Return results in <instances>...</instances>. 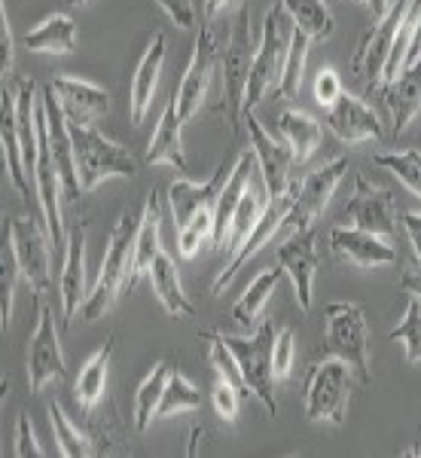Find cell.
I'll list each match as a JSON object with an SVG mask.
<instances>
[{"mask_svg": "<svg viewBox=\"0 0 421 458\" xmlns=\"http://www.w3.org/2000/svg\"><path fill=\"white\" fill-rule=\"evenodd\" d=\"M144 211L125 208L116 220V226L110 229V242L105 250V260H101L98 278H95L92 291L80 309L83 321H98L101 315L110 312V306L116 302V297L125 291V278L131 269V254H135V242H138V229Z\"/></svg>", "mask_w": 421, "mask_h": 458, "instance_id": "cell-1", "label": "cell"}, {"mask_svg": "<svg viewBox=\"0 0 421 458\" xmlns=\"http://www.w3.org/2000/svg\"><path fill=\"white\" fill-rule=\"evenodd\" d=\"M293 19L287 16L284 4L272 6L265 13L263 21V34H260V47L254 53V64H250V77H248V92H245V114H250L272 89L281 86V77H284V64H287V53H290V40H293ZM241 114V116H245Z\"/></svg>", "mask_w": 421, "mask_h": 458, "instance_id": "cell-2", "label": "cell"}, {"mask_svg": "<svg viewBox=\"0 0 421 458\" xmlns=\"http://www.w3.org/2000/svg\"><path fill=\"white\" fill-rule=\"evenodd\" d=\"M254 43H250V10L245 4L239 6L229 31L226 49L220 55V73H223V101H220V114L226 116L232 135L241 131V114H245V92L250 64H254Z\"/></svg>", "mask_w": 421, "mask_h": 458, "instance_id": "cell-3", "label": "cell"}, {"mask_svg": "<svg viewBox=\"0 0 421 458\" xmlns=\"http://www.w3.org/2000/svg\"><path fill=\"white\" fill-rule=\"evenodd\" d=\"M68 125H71L73 159H77L83 193H92L95 187H101L110 177H135L138 162L125 147L105 138L95 125H73V123Z\"/></svg>", "mask_w": 421, "mask_h": 458, "instance_id": "cell-4", "label": "cell"}, {"mask_svg": "<svg viewBox=\"0 0 421 458\" xmlns=\"http://www.w3.org/2000/svg\"><path fill=\"white\" fill-rule=\"evenodd\" d=\"M324 358H339L351 367L360 382H369L366 318L358 302H330L324 309Z\"/></svg>", "mask_w": 421, "mask_h": 458, "instance_id": "cell-5", "label": "cell"}, {"mask_svg": "<svg viewBox=\"0 0 421 458\" xmlns=\"http://www.w3.org/2000/svg\"><path fill=\"white\" fill-rule=\"evenodd\" d=\"M354 370L339 358L317 360L306 382V419L308 422H330L336 428L345 425L351 397Z\"/></svg>", "mask_w": 421, "mask_h": 458, "instance_id": "cell-6", "label": "cell"}, {"mask_svg": "<svg viewBox=\"0 0 421 458\" xmlns=\"http://www.w3.org/2000/svg\"><path fill=\"white\" fill-rule=\"evenodd\" d=\"M275 324L263 321L254 330V336H223V343L232 349L235 360L245 376L250 394H257L269 416H278L275 401V370H272V349H275Z\"/></svg>", "mask_w": 421, "mask_h": 458, "instance_id": "cell-7", "label": "cell"}, {"mask_svg": "<svg viewBox=\"0 0 421 458\" xmlns=\"http://www.w3.org/2000/svg\"><path fill=\"white\" fill-rule=\"evenodd\" d=\"M409 6H412V0H394L385 16L375 19V25L360 37L358 49H354V58H351V73L364 83L366 92H373V89L385 80L391 47H394L397 28H400L403 16L409 13Z\"/></svg>", "mask_w": 421, "mask_h": 458, "instance_id": "cell-8", "label": "cell"}, {"mask_svg": "<svg viewBox=\"0 0 421 458\" xmlns=\"http://www.w3.org/2000/svg\"><path fill=\"white\" fill-rule=\"evenodd\" d=\"M349 172V159L339 157L330 165L317 168L306 177L302 183H293V196H290V208H287L284 217V233H297V229L315 226V220L321 217L324 208H327L330 196L336 193L339 181Z\"/></svg>", "mask_w": 421, "mask_h": 458, "instance_id": "cell-9", "label": "cell"}, {"mask_svg": "<svg viewBox=\"0 0 421 458\" xmlns=\"http://www.w3.org/2000/svg\"><path fill=\"white\" fill-rule=\"evenodd\" d=\"M241 123L248 125V135H250V150L257 157V168L263 174L265 183V193L269 199H281V196H290L293 183H290V165H293V150L287 147V141H278L275 135L263 129V123L250 114L241 116Z\"/></svg>", "mask_w": 421, "mask_h": 458, "instance_id": "cell-10", "label": "cell"}, {"mask_svg": "<svg viewBox=\"0 0 421 458\" xmlns=\"http://www.w3.org/2000/svg\"><path fill=\"white\" fill-rule=\"evenodd\" d=\"M217 37H214V25H202L196 43H193V55H189L187 73H183L177 92V110H181V120L189 123L196 116V110L202 107L205 95H208L211 86V73L214 64H217Z\"/></svg>", "mask_w": 421, "mask_h": 458, "instance_id": "cell-11", "label": "cell"}, {"mask_svg": "<svg viewBox=\"0 0 421 458\" xmlns=\"http://www.w3.org/2000/svg\"><path fill=\"white\" fill-rule=\"evenodd\" d=\"M10 245L19 260L21 278L31 284L34 297L40 300L53 287V278H49V245H46V235H43V226L31 217L13 220Z\"/></svg>", "mask_w": 421, "mask_h": 458, "instance_id": "cell-12", "label": "cell"}, {"mask_svg": "<svg viewBox=\"0 0 421 458\" xmlns=\"http://www.w3.org/2000/svg\"><path fill=\"white\" fill-rule=\"evenodd\" d=\"M278 266L293 282L299 309L308 315L312 312V291H315V276H317V229L306 226V229L290 233V239L278 248Z\"/></svg>", "mask_w": 421, "mask_h": 458, "instance_id": "cell-13", "label": "cell"}, {"mask_svg": "<svg viewBox=\"0 0 421 458\" xmlns=\"http://www.w3.org/2000/svg\"><path fill=\"white\" fill-rule=\"evenodd\" d=\"M49 379H68V364H64V352L62 343H58L53 309L43 306L40 318H37V330L31 334V349H28V386H31V394L40 391Z\"/></svg>", "mask_w": 421, "mask_h": 458, "instance_id": "cell-14", "label": "cell"}, {"mask_svg": "<svg viewBox=\"0 0 421 458\" xmlns=\"http://www.w3.org/2000/svg\"><path fill=\"white\" fill-rule=\"evenodd\" d=\"M43 114H46V129H49V147H53V157L58 165V177H62V190L64 199L77 202L80 193H83V183H80V172H77V159H73V138H71V125L68 116H64L62 105H58L55 86H43Z\"/></svg>", "mask_w": 421, "mask_h": 458, "instance_id": "cell-15", "label": "cell"}, {"mask_svg": "<svg viewBox=\"0 0 421 458\" xmlns=\"http://www.w3.org/2000/svg\"><path fill=\"white\" fill-rule=\"evenodd\" d=\"M345 217L351 226L375 233L382 239H394V199L385 187L369 183L364 174L354 177V193L345 205Z\"/></svg>", "mask_w": 421, "mask_h": 458, "instance_id": "cell-16", "label": "cell"}, {"mask_svg": "<svg viewBox=\"0 0 421 458\" xmlns=\"http://www.w3.org/2000/svg\"><path fill=\"white\" fill-rule=\"evenodd\" d=\"M290 196H293V190H290ZM290 196L269 199V205H265V211H263V217H260V224H257V229L248 235L245 245H241L232 257H229L226 266L220 269V276L214 278V284H211L214 297H220V293H223L226 287L232 284V278L239 276L241 266H245L263 245H269V242L275 239V233H281V226H284V217H287V208H290Z\"/></svg>", "mask_w": 421, "mask_h": 458, "instance_id": "cell-17", "label": "cell"}, {"mask_svg": "<svg viewBox=\"0 0 421 458\" xmlns=\"http://www.w3.org/2000/svg\"><path fill=\"white\" fill-rule=\"evenodd\" d=\"M330 250L342 260H349L360 269H379V266L397 263V250L388 239L358 226H333L330 229Z\"/></svg>", "mask_w": 421, "mask_h": 458, "instance_id": "cell-18", "label": "cell"}, {"mask_svg": "<svg viewBox=\"0 0 421 458\" xmlns=\"http://www.w3.org/2000/svg\"><path fill=\"white\" fill-rule=\"evenodd\" d=\"M327 125L330 131L345 144H360V141H382V123L373 114V107L364 98L354 95H339L333 105L327 107Z\"/></svg>", "mask_w": 421, "mask_h": 458, "instance_id": "cell-19", "label": "cell"}, {"mask_svg": "<svg viewBox=\"0 0 421 458\" xmlns=\"http://www.w3.org/2000/svg\"><path fill=\"white\" fill-rule=\"evenodd\" d=\"M86 220H77L64 242V269H62V315L64 324H73L83 302L88 297L86 291Z\"/></svg>", "mask_w": 421, "mask_h": 458, "instance_id": "cell-20", "label": "cell"}, {"mask_svg": "<svg viewBox=\"0 0 421 458\" xmlns=\"http://www.w3.org/2000/svg\"><path fill=\"white\" fill-rule=\"evenodd\" d=\"M229 174H232V165L223 159L217 165V172L211 174V181H205V183L174 181L172 187H168V205H172L177 229H181L183 224H189L198 211L214 208V205H217V199H220V193H223Z\"/></svg>", "mask_w": 421, "mask_h": 458, "instance_id": "cell-21", "label": "cell"}, {"mask_svg": "<svg viewBox=\"0 0 421 458\" xmlns=\"http://www.w3.org/2000/svg\"><path fill=\"white\" fill-rule=\"evenodd\" d=\"M53 86H55L58 105H62L68 123H73V125H95V123H101L107 116L110 95L101 86L86 83V80H73V77H58Z\"/></svg>", "mask_w": 421, "mask_h": 458, "instance_id": "cell-22", "label": "cell"}, {"mask_svg": "<svg viewBox=\"0 0 421 458\" xmlns=\"http://www.w3.org/2000/svg\"><path fill=\"white\" fill-rule=\"evenodd\" d=\"M0 144H4V165L10 174L13 190L28 199L31 196V174L25 168V153H21V138H19V116H16V92L4 86L0 92Z\"/></svg>", "mask_w": 421, "mask_h": 458, "instance_id": "cell-23", "label": "cell"}, {"mask_svg": "<svg viewBox=\"0 0 421 458\" xmlns=\"http://www.w3.org/2000/svg\"><path fill=\"white\" fill-rule=\"evenodd\" d=\"M183 120L177 110V92H172L165 110L159 116V125L147 147V165H172L177 172H187V150H183Z\"/></svg>", "mask_w": 421, "mask_h": 458, "instance_id": "cell-24", "label": "cell"}, {"mask_svg": "<svg viewBox=\"0 0 421 458\" xmlns=\"http://www.w3.org/2000/svg\"><path fill=\"white\" fill-rule=\"evenodd\" d=\"M165 64V37L153 34V40L147 43L144 55L138 62V71L131 77V92H129V110H131V123L140 125L147 116V110L153 105V95L159 86V73Z\"/></svg>", "mask_w": 421, "mask_h": 458, "instance_id": "cell-25", "label": "cell"}, {"mask_svg": "<svg viewBox=\"0 0 421 458\" xmlns=\"http://www.w3.org/2000/svg\"><path fill=\"white\" fill-rule=\"evenodd\" d=\"M382 98H385L391 116V135L400 138L421 110V58L416 64H409V68H403V73L394 83L385 86Z\"/></svg>", "mask_w": 421, "mask_h": 458, "instance_id": "cell-26", "label": "cell"}, {"mask_svg": "<svg viewBox=\"0 0 421 458\" xmlns=\"http://www.w3.org/2000/svg\"><path fill=\"white\" fill-rule=\"evenodd\" d=\"M257 172V157L254 150L239 153V159L232 162V174H229L223 193H220L217 205H214V248H223L229 239V226H232V214L239 208L241 196H245L250 177Z\"/></svg>", "mask_w": 421, "mask_h": 458, "instance_id": "cell-27", "label": "cell"}, {"mask_svg": "<svg viewBox=\"0 0 421 458\" xmlns=\"http://www.w3.org/2000/svg\"><path fill=\"white\" fill-rule=\"evenodd\" d=\"M144 217H140L138 229V242H135V254H131V269L125 278V287H135L140 276H150V266L162 250V208H159V196L156 190H150L144 199Z\"/></svg>", "mask_w": 421, "mask_h": 458, "instance_id": "cell-28", "label": "cell"}, {"mask_svg": "<svg viewBox=\"0 0 421 458\" xmlns=\"http://www.w3.org/2000/svg\"><path fill=\"white\" fill-rule=\"evenodd\" d=\"M150 284H153V293L159 297V302L165 306L168 315L174 318H193L196 315V306L189 302L187 291H183L181 284V276H177V263L174 257L168 254L165 248L159 250V257L153 260L150 266Z\"/></svg>", "mask_w": 421, "mask_h": 458, "instance_id": "cell-29", "label": "cell"}, {"mask_svg": "<svg viewBox=\"0 0 421 458\" xmlns=\"http://www.w3.org/2000/svg\"><path fill=\"white\" fill-rule=\"evenodd\" d=\"M278 131L287 141V147L293 150V165H306L308 159L317 153L321 147V123L315 116H308L306 110H284L278 116Z\"/></svg>", "mask_w": 421, "mask_h": 458, "instance_id": "cell-30", "label": "cell"}, {"mask_svg": "<svg viewBox=\"0 0 421 458\" xmlns=\"http://www.w3.org/2000/svg\"><path fill=\"white\" fill-rule=\"evenodd\" d=\"M265 205H269V193H265L263 174H260V168H257L254 177H250V183H248V190H245V196H241L239 208H235V214H232V226H229L226 248L232 250V254L245 245L248 235L257 229V224H260V217L265 211Z\"/></svg>", "mask_w": 421, "mask_h": 458, "instance_id": "cell-31", "label": "cell"}, {"mask_svg": "<svg viewBox=\"0 0 421 458\" xmlns=\"http://www.w3.org/2000/svg\"><path fill=\"white\" fill-rule=\"evenodd\" d=\"M114 336H107V343L101 345L92 358L80 367L77 382H73V391H77V403L83 406L86 412L95 410V403L105 397L107 391V370H110V358H114Z\"/></svg>", "mask_w": 421, "mask_h": 458, "instance_id": "cell-32", "label": "cell"}, {"mask_svg": "<svg viewBox=\"0 0 421 458\" xmlns=\"http://www.w3.org/2000/svg\"><path fill=\"white\" fill-rule=\"evenodd\" d=\"M31 53H43V55H68L73 53V43H77V25H73L71 16L58 13V16L43 19L34 31H28L21 37Z\"/></svg>", "mask_w": 421, "mask_h": 458, "instance_id": "cell-33", "label": "cell"}, {"mask_svg": "<svg viewBox=\"0 0 421 458\" xmlns=\"http://www.w3.org/2000/svg\"><path fill=\"white\" fill-rule=\"evenodd\" d=\"M281 276H284V269H281V266H275V269H263L260 276L250 282L248 291L241 293V300L232 306V318L239 321L241 330L260 327V324H257V318H260V312L265 309V302L272 300V293H275Z\"/></svg>", "mask_w": 421, "mask_h": 458, "instance_id": "cell-34", "label": "cell"}, {"mask_svg": "<svg viewBox=\"0 0 421 458\" xmlns=\"http://www.w3.org/2000/svg\"><path fill=\"white\" fill-rule=\"evenodd\" d=\"M172 373H174L172 364H168V360H159V364L153 367V373L147 376L144 382H140V388H138V394H135V428H138L140 434H144L147 428H150L153 419H156L162 394H165Z\"/></svg>", "mask_w": 421, "mask_h": 458, "instance_id": "cell-35", "label": "cell"}, {"mask_svg": "<svg viewBox=\"0 0 421 458\" xmlns=\"http://www.w3.org/2000/svg\"><path fill=\"white\" fill-rule=\"evenodd\" d=\"M287 16L293 19L297 31H302L308 40H327L333 34V16L327 10V0H281Z\"/></svg>", "mask_w": 421, "mask_h": 458, "instance_id": "cell-36", "label": "cell"}, {"mask_svg": "<svg viewBox=\"0 0 421 458\" xmlns=\"http://www.w3.org/2000/svg\"><path fill=\"white\" fill-rule=\"evenodd\" d=\"M202 339L208 343V360L214 367V373H217V379H226L229 386H235L241 391V394H250L248 386H245V376H241V367L239 360H235L232 349L223 343V334H214V330H205Z\"/></svg>", "mask_w": 421, "mask_h": 458, "instance_id": "cell-37", "label": "cell"}, {"mask_svg": "<svg viewBox=\"0 0 421 458\" xmlns=\"http://www.w3.org/2000/svg\"><path fill=\"white\" fill-rule=\"evenodd\" d=\"M198 406H202V391H198L183 373H172L165 394H162L156 419L177 416V412H189V410H198Z\"/></svg>", "mask_w": 421, "mask_h": 458, "instance_id": "cell-38", "label": "cell"}, {"mask_svg": "<svg viewBox=\"0 0 421 458\" xmlns=\"http://www.w3.org/2000/svg\"><path fill=\"white\" fill-rule=\"evenodd\" d=\"M391 343H400L406 349V360L409 364H421V297L412 293L409 306H406L403 321L391 330Z\"/></svg>", "mask_w": 421, "mask_h": 458, "instance_id": "cell-39", "label": "cell"}, {"mask_svg": "<svg viewBox=\"0 0 421 458\" xmlns=\"http://www.w3.org/2000/svg\"><path fill=\"white\" fill-rule=\"evenodd\" d=\"M49 416H53V431H55V440H58V453H62L64 458H86V455H92L88 437L71 422L68 416H64V410L55 401L49 403Z\"/></svg>", "mask_w": 421, "mask_h": 458, "instance_id": "cell-40", "label": "cell"}, {"mask_svg": "<svg viewBox=\"0 0 421 458\" xmlns=\"http://www.w3.org/2000/svg\"><path fill=\"white\" fill-rule=\"evenodd\" d=\"M214 242V208L198 211L189 224H183L177 229V254L183 260H193L198 254V248Z\"/></svg>", "mask_w": 421, "mask_h": 458, "instance_id": "cell-41", "label": "cell"}, {"mask_svg": "<svg viewBox=\"0 0 421 458\" xmlns=\"http://www.w3.org/2000/svg\"><path fill=\"white\" fill-rule=\"evenodd\" d=\"M308 40L302 31H293V40H290V53H287V64H284V77H281V86H278V95L281 98H293L302 86V73H306V58H308Z\"/></svg>", "mask_w": 421, "mask_h": 458, "instance_id": "cell-42", "label": "cell"}, {"mask_svg": "<svg viewBox=\"0 0 421 458\" xmlns=\"http://www.w3.org/2000/svg\"><path fill=\"white\" fill-rule=\"evenodd\" d=\"M375 165L388 168L391 174H397L406 187L421 199V153L418 150H400V153H379L373 157Z\"/></svg>", "mask_w": 421, "mask_h": 458, "instance_id": "cell-43", "label": "cell"}, {"mask_svg": "<svg viewBox=\"0 0 421 458\" xmlns=\"http://www.w3.org/2000/svg\"><path fill=\"white\" fill-rule=\"evenodd\" d=\"M21 276L19 260L13 254V245H6L4 239V250H0V318H4V330L13 318V297H16V278Z\"/></svg>", "mask_w": 421, "mask_h": 458, "instance_id": "cell-44", "label": "cell"}, {"mask_svg": "<svg viewBox=\"0 0 421 458\" xmlns=\"http://www.w3.org/2000/svg\"><path fill=\"white\" fill-rule=\"evenodd\" d=\"M241 391L235 386H229L226 379H217L214 382V391H211V401H214V410H217V416L223 419L226 425H232L235 419H239V403H241Z\"/></svg>", "mask_w": 421, "mask_h": 458, "instance_id": "cell-45", "label": "cell"}, {"mask_svg": "<svg viewBox=\"0 0 421 458\" xmlns=\"http://www.w3.org/2000/svg\"><path fill=\"white\" fill-rule=\"evenodd\" d=\"M293 354H297V345H293V330L281 327L275 336V349H272V370H275V382H284L293 370Z\"/></svg>", "mask_w": 421, "mask_h": 458, "instance_id": "cell-46", "label": "cell"}, {"mask_svg": "<svg viewBox=\"0 0 421 458\" xmlns=\"http://www.w3.org/2000/svg\"><path fill=\"white\" fill-rule=\"evenodd\" d=\"M43 455H46V449L37 443L31 419L19 416V422H16V458H43Z\"/></svg>", "mask_w": 421, "mask_h": 458, "instance_id": "cell-47", "label": "cell"}, {"mask_svg": "<svg viewBox=\"0 0 421 458\" xmlns=\"http://www.w3.org/2000/svg\"><path fill=\"white\" fill-rule=\"evenodd\" d=\"M342 95V80H339V73L333 68H324L321 73H317L315 80V98L321 107H330L333 101Z\"/></svg>", "mask_w": 421, "mask_h": 458, "instance_id": "cell-48", "label": "cell"}, {"mask_svg": "<svg viewBox=\"0 0 421 458\" xmlns=\"http://www.w3.org/2000/svg\"><path fill=\"white\" fill-rule=\"evenodd\" d=\"M168 19L177 28H196V4L193 0H156Z\"/></svg>", "mask_w": 421, "mask_h": 458, "instance_id": "cell-49", "label": "cell"}, {"mask_svg": "<svg viewBox=\"0 0 421 458\" xmlns=\"http://www.w3.org/2000/svg\"><path fill=\"white\" fill-rule=\"evenodd\" d=\"M0 73L4 80L13 73V34L10 21H6V4H0Z\"/></svg>", "mask_w": 421, "mask_h": 458, "instance_id": "cell-50", "label": "cell"}, {"mask_svg": "<svg viewBox=\"0 0 421 458\" xmlns=\"http://www.w3.org/2000/svg\"><path fill=\"white\" fill-rule=\"evenodd\" d=\"M400 284H403V291L418 293V297H421V257H416V260H412V263L403 269Z\"/></svg>", "mask_w": 421, "mask_h": 458, "instance_id": "cell-51", "label": "cell"}, {"mask_svg": "<svg viewBox=\"0 0 421 458\" xmlns=\"http://www.w3.org/2000/svg\"><path fill=\"white\" fill-rule=\"evenodd\" d=\"M403 226H406V233H409V242H412V250H416V257H421V214L406 211L403 214Z\"/></svg>", "mask_w": 421, "mask_h": 458, "instance_id": "cell-52", "label": "cell"}, {"mask_svg": "<svg viewBox=\"0 0 421 458\" xmlns=\"http://www.w3.org/2000/svg\"><path fill=\"white\" fill-rule=\"evenodd\" d=\"M232 4H235V0H205V10H202L205 25H214V19H217L220 13H226Z\"/></svg>", "mask_w": 421, "mask_h": 458, "instance_id": "cell-53", "label": "cell"}, {"mask_svg": "<svg viewBox=\"0 0 421 458\" xmlns=\"http://www.w3.org/2000/svg\"><path fill=\"white\" fill-rule=\"evenodd\" d=\"M418 58H421V19H418V25H416V37H412V47H409V53H406L403 68H409V64H416Z\"/></svg>", "mask_w": 421, "mask_h": 458, "instance_id": "cell-54", "label": "cell"}, {"mask_svg": "<svg viewBox=\"0 0 421 458\" xmlns=\"http://www.w3.org/2000/svg\"><path fill=\"white\" fill-rule=\"evenodd\" d=\"M391 4H394V0H366V6L373 10V19H382V16H385V13L391 10Z\"/></svg>", "mask_w": 421, "mask_h": 458, "instance_id": "cell-55", "label": "cell"}, {"mask_svg": "<svg viewBox=\"0 0 421 458\" xmlns=\"http://www.w3.org/2000/svg\"><path fill=\"white\" fill-rule=\"evenodd\" d=\"M205 437V431L202 428H193V434H189V449H187V455H196L198 453V440Z\"/></svg>", "mask_w": 421, "mask_h": 458, "instance_id": "cell-56", "label": "cell"}, {"mask_svg": "<svg viewBox=\"0 0 421 458\" xmlns=\"http://www.w3.org/2000/svg\"><path fill=\"white\" fill-rule=\"evenodd\" d=\"M68 4H71V6H83L86 0H68Z\"/></svg>", "mask_w": 421, "mask_h": 458, "instance_id": "cell-57", "label": "cell"}, {"mask_svg": "<svg viewBox=\"0 0 421 458\" xmlns=\"http://www.w3.org/2000/svg\"><path fill=\"white\" fill-rule=\"evenodd\" d=\"M409 455H421V446H418V449H412V453H409Z\"/></svg>", "mask_w": 421, "mask_h": 458, "instance_id": "cell-58", "label": "cell"}, {"mask_svg": "<svg viewBox=\"0 0 421 458\" xmlns=\"http://www.w3.org/2000/svg\"><path fill=\"white\" fill-rule=\"evenodd\" d=\"M364 4H366V0H364Z\"/></svg>", "mask_w": 421, "mask_h": 458, "instance_id": "cell-59", "label": "cell"}]
</instances>
